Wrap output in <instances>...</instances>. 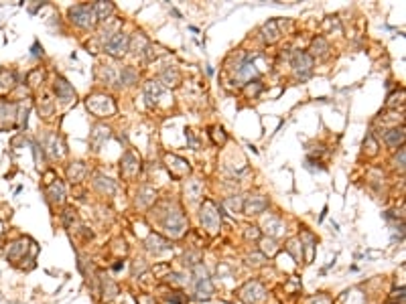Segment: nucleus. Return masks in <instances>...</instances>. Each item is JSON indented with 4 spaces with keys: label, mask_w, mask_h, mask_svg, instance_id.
Listing matches in <instances>:
<instances>
[{
    "label": "nucleus",
    "mask_w": 406,
    "mask_h": 304,
    "mask_svg": "<svg viewBox=\"0 0 406 304\" xmlns=\"http://www.w3.org/2000/svg\"><path fill=\"white\" fill-rule=\"evenodd\" d=\"M163 225L169 233H171V238H181L185 229H187V219H185V215L179 207H173L167 211V215L163 219Z\"/></svg>",
    "instance_id": "f257e3e1"
},
{
    "label": "nucleus",
    "mask_w": 406,
    "mask_h": 304,
    "mask_svg": "<svg viewBox=\"0 0 406 304\" xmlns=\"http://www.w3.org/2000/svg\"><path fill=\"white\" fill-rule=\"evenodd\" d=\"M199 219H201V223L203 227H205L209 233H217L219 225H222V217H219L217 209L211 201H205L203 203V207H201V213H199Z\"/></svg>",
    "instance_id": "f03ea898"
},
{
    "label": "nucleus",
    "mask_w": 406,
    "mask_h": 304,
    "mask_svg": "<svg viewBox=\"0 0 406 304\" xmlns=\"http://www.w3.org/2000/svg\"><path fill=\"white\" fill-rule=\"evenodd\" d=\"M69 19L75 25L88 29V27H94V23H96V10L90 4H77V6L69 8Z\"/></svg>",
    "instance_id": "7ed1b4c3"
},
{
    "label": "nucleus",
    "mask_w": 406,
    "mask_h": 304,
    "mask_svg": "<svg viewBox=\"0 0 406 304\" xmlns=\"http://www.w3.org/2000/svg\"><path fill=\"white\" fill-rule=\"evenodd\" d=\"M193 274H195V292H197V298H209L213 294V286H211V280L207 278V272L205 268L201 264H197L193 268Z\"/></svg>",
    "instance_id": "20e7f679"
},
{
    "label": "nucleus",
    "mask_w": 406,
    "mask_h": 304,
    "mask_svg": "<svg viewBox=\"0 0 406 304\" xmlns=\"http://www.w3.org/2000/svg\"><path fill=\"white\" fill-rule=\"evenodd\" d=\"M128 43L130 39L124 35V32H114L106 39V51L112 57H122L128 51Z\"/></svg>",
    "instance_id": "39448f33"
},
{
    "label": "nucleus",
    "mask_w": 406,
    "mask_h": 304,
    "mask_svg": "<svg viewBox=\"0 0 406 304\" xmlns=\"http://www.w3.org/2000/svg\"><path fill=\"white\" fill-rule=\"evenodd\" d=\"M293 69H295V73H297V77L301 79V81H304V79H309L311 77V71H313V59H311V55H307V53H295V57H293Z\"/></svg>",
    "instance_id": "423d86ee"
},
{
    "label": "nucleus",
    "mask_w": 406,
    "mask_h": 304,
    "mask_svg": "<svg viewBox=\"0 0 406 304\" xmlns=\"http://www.w3.org/2000/svg\"><path fill=\"white\" fill-rule=\"evenodd\" d=\"M88 108L98 114V116H106V114H112L114 112V104L112 99L106 97V95H94V97H88Z\"/></svg>",
    "instance_id": "0eeeda50"
},
{
    "label": "nucleus",
    "mask_w": 406,
    "mask_h": 304,
    "mask_svg": "<svg viewBox=\"0 0 406 304\" xmlns=\"http://www.w3.org/2000/svg\"><path fill=\"white\" fill-rule=\"evenodd\" d=\"M266 207H268V201H266L262 195H250V197L244 201V205H242V209H244L248 215L262 213Z\"/></svg>",
    "instance_id": "6e6552de"
},
{
    "label": "nucleus",
    "mask_w": 406,
    "mask_h": 304,
    "mask_svg": "<svg viewBox=\"0 0 406 304\" xmlns=\"http://www.w3.org/2000/svg\"><path fill=\"white\" fill-rule=\"evenodd\" d=\"M242 298L246 302H252V304H258L262 298H264V288L258 284V282H250L242 288Z\"/></svg>",
    "instance_id": "1a4fd4ad"
},
{
    "label": "nucleus",
    "mask_w": 406,
    "mask_h": 304,
    "mask_svg": "<svg viewBox=\"0 0 406 304\" xmlns=\"http://www.w3.org/2000/svg\"><path fill=\"white\" fill-rule=\"evenodd\" d=\"M55 91H57V97L63 99V101H69V99L75 97L73 88H71L63 77H57V79H55Z\"/></svg>",
    "instance_id": "9d476101"
},
{
    "label": "nucleus",
    "mask_w": 406,
    "mask_h": 304,
    "mask_svg": "<svg viewBox=\"0 0 406 304\" xmlns=\"http://www.w3.org/2000/svg\"><path fill=\"white\" fill-rule=\"evenodd\" d=\"M236 75H238V79L240 81H252V77H256L258 75V69H256V65H254L252 61H244L240 67H238V73H236Z\"/></svg>",
    "instance_id": "9b49d317"
},
{
    "label": "nucleus",
    "mask_w": 406,
    "mask_h": 304,
    "mask_svg": "<svg viewBox=\"0 0 406 304\" xmlns=\"http://www.w3.org/2000/svg\"><path fill=\"white\" fill-rule=\"evenodd\" d=\"M146 249L152 251V253H161V251L169 249V242H165L161 235L152 233V235H148V240H146Z\"/></svg>",
    "instance_id": "f8f14e48"
},
{
    "label": "nucleus",
    "mask_w": 406,
    "mask_h": 304,
    "mask_svg": "<svg viewBox=\"0 0 406 304\" xmlns=\"http://www.w3.org/2000/svg\"><path fill=\"white\" fill-rule=\"evenodd\" d=\"M47 197H49V201L53 203V205H61V203H63V197H65V193H63V184H61L59 181H55V182L47 189Z\"/></svg>",
    "instance_id": "ddd939ff"
},
{
    "label": "nucleus",
    "mask_w": 406,
    "mask_h": 304,
    "mask_svg": "<svg viewBox=\"0 0 406 304\" xmlns=\"http://www.w3.org/2000/svg\"><path fill=\"white\" fill-rule=\"evenodd\" d=\"M27 242H16V243H12L8 249H6V256L12 260V262H19V260H23L25 258V253H27Z\"/></svg>",
    "instance_id": "4468645a"
},
{
    "label": "nucleus",
    "mask_w": 406,
    "mask_h": 304,
    "mask_svg": "<svg viewBox=\"0 0 406 304\" xmlns=\"http://www.w3.org/2000/svg\"><path fill=\"white\" fill-rule=\"evenodd\" d=\"M163 93V88H161V83H157V81H150L148 86L144 88V95H146V104L148 106H152L157 101V97Z\"/></svg>",
    "instance_id": "2eb2a0df"
},
{
    "label": "nucleus",
    "mask_w": 406,
    "mask_h": 304,
    "mask_svg": "<svg viewBox=\"0 0 406 304\" xmlns=\"http://www.w3.org/2000/svg\"><path fill=\"white\" fill-rule=\"evenodd\" d=\"M264 227L270 235H282L284 233V223L280 221L278 217H268L264 219Z\"/></svg>",
    "instance_id": "dca6fc26"
},
{
    "label": "nucleus",
    "mask_w": 406,
    "mask_h": 304,
    "mask_svg": "<svg viewBox=\"0 0 406 304\" xmlns=\"http://www.w3.org/2000/svg\"><path fill=\"white\" fill-rule=\"evenodd\" d=\"M386 142L388 146H392V148H398L402 146V140H404V128H394L390 132H386Z\"/></svg>",
    "instance_id": "f3484780"
},
{
    "label": "nucleus",
    "mask_w": 406,
    "mask_h": 304,
    "mask_svg": "<svg viewBox=\"0 0 406 304\" xmlns=\"http://www.w3.org/2000/svg\"><path fill=\"white\" fill-rule=\"evenodd\" d=\"M262 35H264V41H266V43H274V41L278 39V27H276V23L270 21L268 25H264Z\"/></svg>",
    "instance_id": "a211bd4d"
},
{
    "label": "nucleus",
    "mask_w": 406,
    "mask_h": 304,
    "mask_svg": "<svg viewBox=\"0 0 406 304\" xmlns=\"http://www.w3.org/2000/svg\"><path fill=\"white\" fill-rule=\"evenodd\" d=\"M94 10H96V19L106 21L108 16L114 12V4H110V2H98V4L94 6Z\"/></svg>",
    "instance_id": "6ab92c4d"
},
{
    "label": "nucleus",
    "mask_w": 406,
    "mask_h": 304,
    "mask_svg": "<svg viewBox=\"0 0 406 304\" xmlns=\"http://www.w3.org/2000/svg\"><path fill=\"white\" fill-rule=\"evenodd\" d=\"M122 166H124V173L126 175H134V173H136L138 171V164H136V158H134V154H130V152H128V154L122 158Z\"/></svg>",
    "instance_id": "aec40b11"
},
{
    "label": "nucleus",
    "mask_w": 406,
    "mask_h": 304,
    "mask_svg": "<svg viewBox=\"0 0 406 304\" xmlns=\"http://www.w3.org/2000/svg\"><path fill=\"white\" fill-rule=\"evenodd\" d=\"M260 245H262V256H264V258H266V256H274V253L278 251V245H276V242H274L272 238L262 240Z\"/></svg>",
    "instance_id": "412c9836"
},
{
    "label": "nucleus",
    "mask_w": 406,
    "mask_h": 304,
    "mask_svg": "<svg viewBox=\"0 0 406 304\" xmlns=\"http://www.w3.org/2000/svg\"><path fill=\"white\" fill-rule=\"evenodd\" d=\"M136 79H138V73L134 71L132 67H124L122 73H120V81H122V83H128V86H130V83H134Z\"/></svg>",
    "instance_id": "4be33fe9"
},
{
    "label": "nucleus",
    "mask_w": 406,
    "mask_h": 304,
    "mask_svg": "<svg viewBox=\"0 0 406 304\" xmlns=\"http://www.w3.org/2000/svg\"><path fill=\"white\" fill-rule=\"evenodd\" d=\"M161 79L165 81V86H177V83H179V73H177V69H167Z\"/></svg>",
    "instance_id": "5701e85b"
},
{
    "label": "nucleus",
    "mask_w": 406,
    "mask_h": 304,
    "mask_svg": "<svg viewBox=\"0 0 406 304\" xmlns=\"http://www.w3.org/2000/svg\"><path fill=\"white\" fill-rule=\"evenodd\" d=\"M325 51H327V43H325V39H315L313 41V45H311V53L313 55H323L325 53Z\"/></svg>",
    "instance_id": "b1692460"
},
{
    "label": "nucleus",
    "mask_w": 406,
    "mask_h": 304,
    "mask_svg": "<svg viewBox=\"0 0 406 304\" xmlns=\"http://www.w3.org/2000/svg\"><path fill=\"white\" fill-rule=\"evenodd\" d=\"M140 205H148V203H152V201H155V197H157V193L155 191H152V189H148V187H144V189H140Z\"/></svg>",
    "instance_id": "393cba45"
},
{
    "label": "nucleus",
    "mask_w": 406,
    "mask_h": 304,
    "mask_svg": "<svg viewBox=\"0 0 406 304\" xmlns=\"http://www.w3.org/2000/svg\"><path fill=\"white\" fill-rule=\"evenodd\" d=\"M104 292H106V294H104L106 298H114V296H116V286H114L108 278H104Z\"/></svg>",
    "instance_id": "a878e982"
},
{
    "label": "nucleus",
    "mask_w": 406,
    "mask_h": 304,
    "mask_svg": "<svg viewBox=\"0 0 406 304\" xmlns=\"http://www.w3.org/2000/svg\"><path fill=\"white\" fill-rule=\"evenodd\" d=\"M289 251H293V256H295L297 260H301V256H303V247L299 245V242H291V243H289Z\"/></svg>",
    "instance_id": "bb28decb"
},
{
    "label": "nucleus",
    "mask_w": 406,
    "mask_h": 304,
    "mask_svg": "<svg viewBox=\"0 0 406 304\" xmlns=\"http://www.w3.org/2000/svg\"><path fill=\"white\" fill-rule=\"evenodd\" d=\"M260 90H262V83H260V81H254V86L250 83V86L246 88V93H248V95H256V93H260Z\"/></svg>",
    "instance_id": "cd10ccee"
},
{
    "label": "nucleus",
    "mask_w": 406,
    "mask_h": 304,
    "mask_svg": "<svg viewBox=\"0 0 406 304\" xmlns=\"http://www.w3.org/2000/svg\"><path fill=\"white\" fill-rule=\"evenodd\" d=\"M33 152H35V162L41 166V162H43V150H41V146H39L37 142H33Z\"/></svg>",
    "instance_id": "c85d7f7f"
},
{
    "label": "nucleus",
    "mask_w": 406,
    "mask_h": 304,
    "mask_svg": "<svg viewBox=\"0 0 406 304\" xmlns=\"http://www.w3.org/2000/svg\"><path fill=\"white\" fill-rule=\"evenodd\" d=\"M226 205H228V207H232L234 211H238V209H242L244 201H240V199H232V197H230V199L226 201Z\"/></svg>",
    "instance_id": "c756f323"
},
{
    "label": "nucleus",
    "mask_w": 406,
    "mask_h": 304,
    "mask_svg": "<svg viewBox=\"0 0 406 304\" xmlns=\"http://www.w3.org/2000/svg\"><path fill=\"white\" fill-rule=\"evenodd\" d=\"M248 260H250V264H254V266H260V264L264 262V256H262V253H254V256H250Z\"/></svg>",
    "instance_id": "7c9ffc66"
},
{
    "label": "nucleus",
    "mask_w": 406,
    "mask_h": 304,
    "mask_svg": "<svg viewBox=\"0 0 406 304\" xmlns=\"http://www.w3.org/2000/svg\"><path fill=\"white\" fill-rule=\"evenodd\" d=\"M394 164H396V166H400V168L404 166V148H400V154L394 158Z\"/></svg>",
    "instance_id": "2f4dec72"
},
{
    "label": "nucleus",
    "mask_w": 406,
    "mask_h": 304,
    "mask_svg": "<svg viewBox=\"0 0 406 304\" xmlns=\"http://www.w3.org/2000/svg\"><path fill=\"white\" fill-rule=\"evenodd\" d=\"M246 238H254V240H256V238H258V231H256V227H248V231H246Z\"/></svg>",
    "instance_id": "473e14b6"
},
{
    "label": "nucleus",
    "mask_w": 406,
    "mask_h": 304,
    "mask_svg": "<svg viewBox=\"0 0 406 304\" xmlns=\"http://www.w3.org/2000/svg\"><path fill=\"white\" fill-rule=\"evenodd\" d=\"M43 53V49L39 47V45H35V47H33V55H35V57H39Z\"/></svg>",
    "instance_id": "72a5a7b5"
}]
</instances>
